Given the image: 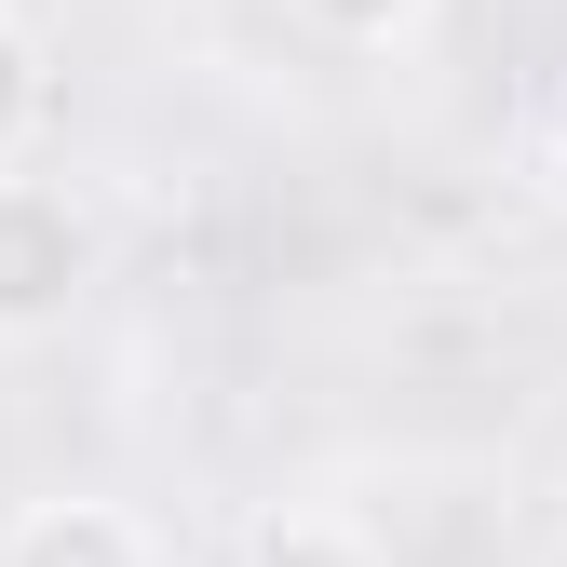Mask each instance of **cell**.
<instances>
[{
	"mask_svg": "<svg viewBox=\"0 0 567 567\" xmlns=\"http://www.w3.org/2000/svg\"><path fill=\"white\" fill-rule=\"evenodd\" d=\"M540 189H554V203H567V95H554V109H540Z\"/></svg>",
	"mask_w": 567,
	"mask_h": 567,
	"instance_id": "8992f818",
	"label": "cell"
},
{
	"mask_svg": "<svg viewBox=\"0 0 567 567\" xmlns=\"http://www.w3.org/2000/svg\"><path fill=\"white\" fill-rule=\"evenodd\" d=\"M82 298H95V217L54 176H14V163H0V351L54 338Z\"/></svg>",
	"mask_w": 567,
	"mask_h": 567,
	"instance_id": "6da1fadb",
	"label": "cell"
},
{
	"mask_svg": "<svg viewBox=\"0 0 567 567\" xmlns=\"http://www.w3.org/2000/svg\"><path fill=\"white\" fill-rule=\"evenodd\" d=\"M54 122V41L0 0V163H28V135Z\"/></svg>",
	"mask_w": 567,
	"mask_h": 567,
	"instance_id": "277c9868",
	"label": "cell"
},
{
	"mask_svg": "<svg viewBox=\"0 0 567 567\" xmlns=\"http://www.w3.org/2000/svg\"><path fill=\"white\" fill-rule=\"evenodd\" d=\"M284 14H298L311 41H338V54H405L446 0H284Z\"/></svg>",
	"mask_w": 567,
	"mask_h": 567,
	"instance_id": "5b68a950",
	"label": "cell"
},
{
	"mask_svg": "<svg viewBox=\"0 0 567 567\" xmlns=\"http://www.w3.org/2000/svg\"><path fill=\"white\" fill-rule=\"evenodd\" d=\"M230 567H392V540L351 527V514H324V501H298V514H257L230 540Z\"/></svg>",
	"mask_w": 567,
	"mask_h": 567,
	"instance_id": "3957f363",
	"label": "cell"
},
{
	"mask_svg": "<svg viewBox=\"0 0 567 567\" xmlns=\"http://www.w3.org/2000/svg\"><path fill=\"white\" fill-rule=\"evenodd\" d=\"M0 567H163V540H150L135 501H109V486H54V501H28L0 527Z\"/></svg>",
	"mask_w": 567,
	"mask_h": 567,
	"instance_id": "7a4b0ae2",
	"label": "cell"
}]
</instances>
